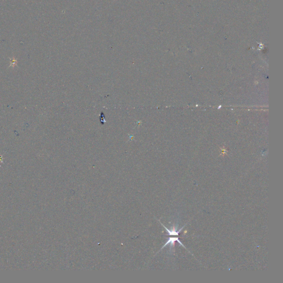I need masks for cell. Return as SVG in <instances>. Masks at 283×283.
<instances>
[{
	"label": "cell",
	"mask_w": 283,
	"mask_h": 283,
	"mask_svg": "<svg viewBox=\"0 0 283 283\" xmlns=\"http://www.w3.org/2000/svg\"><path fill=\"white\" fill-rule=\"evenodd\" d=\"M175 241L178 242H179V243L180 245H181L182 246H183L184 247H184V246L182 244V243H181V242L179 240V239L178 238H177V237H171V238H169L168 239V241H167V242H166V243H165V244L163 246V247L161 248V249H162L163 248H164V247H165L166 246H167L168 244H170V247H171L172 246H174V244H175Z\"/></svg>",
	"instance_id": "obj_1"
}]
</instances>
